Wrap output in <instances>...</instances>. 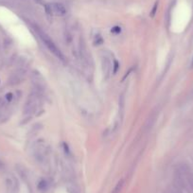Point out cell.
Segmentation results:
<instances>
[{"mask_svg":"<svg viewBox=\"0 0 193 193\" xmlns=\"http://www.w3.org/2000/svg\"><path fill=\"white\" fill-rule=\"evenodd\" d=\"M35 31H37V34H38V36H39V38L41 39V41L47 47V49L49 50L51 53H53V55L56 56L58 59L64 61V57L63 53L61 52V50L59 49V48L57 47V46L54 44V42L50 39L49 37H48V35H46L44 31H40L39 28H37V30L35 28Z\"/></svg>","mask_w":193,"mask_h":193,"instance_id":"1","label":"cell"},{"mask_svg":"<svg viewBox=\"0 0 193 193\" xmlns=\"http://www.w3.org/2000/svg\"><path fill=\"white\" fill-rule=\"evenodd\" d=\"M101 68L105 80H108L114 73V61L112 56L107 51H102L101 53Z\"/></svg>","mask_w":193,"mask_h":193,"instance_id":"2","label":"cell"},{"mask_svg":"<svg viewBox=\"0 0 193 193\" xmlns=\"http://www.w3.org/2000/svg\"><path fill=\"white\" fill-rule=\"evenodd\" d=\"M39 106H40V98L36 92H33L30 95V96H28V99L25 105L24 112H25V114H28V115L33 114L34 112H36L38 110Z\"/></svg>","mask_w":193,"mask_h":193,"instance_id":"3","label":"cell"},{"mask_svg":"<svg viewBox=\"0 0 193 193\" xmlns=\"http://www.w3.org/2000/svg\"><path fill=\"white\" fill-rule=\"evenodd\" d=\"M45 8H46V12L50 15L63 16L66 13V9L62 3L54 2L50 4H46Z\"/></svg>","mask_w":193,"mask_h":193,"instance_id":"4","label":"cell"},{"mask_svg":"<svg viewBox=\"0 0 193 193\" xmlns=\"http://www.w3.org/2000/svg\"><path fill=\"white\" fill-rule=\"evenodd\" d=\"M24 76H25V73L23 71H19L17 73H14L13 74L12 76V80H11V82L12 84H16V83H19L23 79H24Z\"/></svg>","mask_w":193,"mask_h":193,"instance_id":"5","label":"cell"},{"mask_svg":"<svg viewBox=\"0 0 193 193\" xmlns=\"http://www.w3.org/2000/svg\"><path fill=\"white\" fill-rule=\"evenodd\" d=\"M124 184H125V181L124 179H121L118 182V184L115 185V187L114 188L112 193H120L123 189V187H124Z\"/></svg>","mask_w":193,"mask_h":193,"instance_id":"6","label":"cell"},{"mask_svg":"<svg viewBox=\"0 0 193 193\" xmlns=\"http://www.w3.org/2000/svg\"><path fill=\"white\" fill-rule=\"evenodd\" d=\"M170 193H183V192L180 190V188H173L171 189Z\"/></svg>","mask_w":193,"mask_h":193,"instance_id":"7","label":"cell"},{"mask_svg":"<svg viewBox=\"0 0 193 193\" xmlns=\"http://www.w3.org/2000/svg\"><path fill=\"white\" fill-rule=\"evenodd\" d=\"M6 99H7V100L11 101V100L13 99V95L12 93H9V94H7V95H6Z\"/></svg>","mask_w":193,"mask_h":193,"instance_id":"8","label":"cell"},{"mask_svg":"<svg viewBox=\"0 0 193 193\" xmlns=\"http://www.w3.org/2000/svg\"><path fill=\"white\" fill-rule=\"evenodd\" d=\"M112 31H113V32H115V31H117V32H119V31H120V27H114V28H113Z\"/></svg>","mask_w":193,"mask_h":193,"instance_id":"9","label":"cell"},{"mask_svg":"<svg viewBox=\"0 0 193 193\" xmlns=\"http://www.w3.org/2000/svg\"><path fill=\"white\" fill-rule=\"evenodd\" d=\"M3 106V100H2V99H0V108H1Z\"/></svg>","mask_w":193,"mask_h":193,"instance_id":"10","label":"cell"},{"mask_svg":"<svg viewBox=\"0 0 193 193\" xmlns=\"http://www.w3.org/2000/svg\"><path fill=\"white\" fill-rule=\"evenodd\" d=\"M3 167H4V166H3V164L1 163V161H0V169H3Z\"/></svg>","mask_w":193,"mask_h":193,"instance_id":"11","label":"cell"},{"mask_svg":"<svg viewBox=\"0 0 193 193\" xmlns=\"http://www.w3.org/2000/svg\"><path fill=\"white\" fill-rule=\"evenodd\" d=\"M191 66L193 67V59H192V62H191Z\"/></svg>","mask_w":193,"mask_h":193,"instance_id":"12","label":"cell"}]
</instances>
